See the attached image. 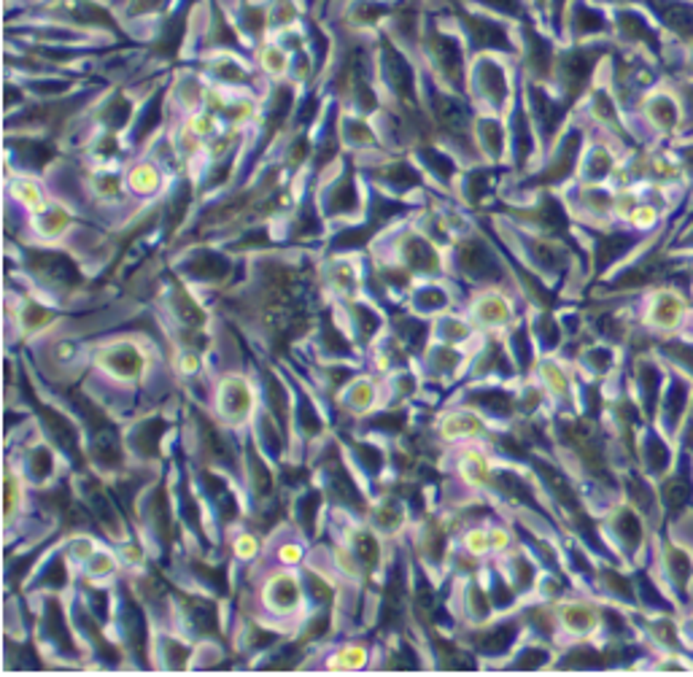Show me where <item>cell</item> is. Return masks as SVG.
Segmentation results:
<instances>
[{
  "label": "cell",
  "instance_id": "cell-1",
  "mask_svg": "<svg viewBox=\"0 0 693 677\" xmlns=\"http://www.w3.org/2000/svg\"><path fill=\"white\" fill-rule=\"evenodd\" d=\"M467 87L475 106L486 113H505L516 103V70L508 55H472L467 68Z\"/></svg>",
  "mask_w": 693,
  "mask_h": 677
},
{
  "label": "cell",
  "instance_id": "cell-2",
  "mask_svg": "<svg viewBox=\"0 0 693 677\" xmlns=\"http://www.w3.org/2000/svg\"><path fill=\"white\" fill-rule=\"evenodd\" d=\"M192 3L194 0H114V8L121 30L146 47L173 14Z\"/></svg>",
  "mask_w": 693,
  "mask_h": 677
},
{
  "label": "cell",
  "instance_id": "cell-3",
  "mask_svg": "<svg viewBox=\"0 0 693 677\" xmlns=\"http://www.w3.org/2000/svg\"><path fill=\"white\" fill-rule=\"evenodd\" d=\"M173 270L178 273V279L189 286H216L227 281V276L232 273V259L222 249L194 246L178 257Z\"/></svg>",
  "mask_w": 693,
  "mask_h": 677
},
{
  "label": "cell",
  "instance_id": "cell-4",
  "mask_svg": "<svg viewBox=\"0 0 693 677\" xmlns=\"http://www.w3.org/2000/svg\"><path fill=\"white\" fill-rule=\"evenodd\" d=\"M124 181L138 203H157L173 186V175L168 173V168L149 154H138L132 163L124 165Z\"/></svg>",
  "mask_w": 693,
  "mask_h": 677
},
{
  "label": "cell",
  "instance_id": "cell-5",
  "mask_svg": "<svg viewBox=\"0 0 693 677\" xmlns=\"http://www.w3.org/2000/svg\"><path fill=\"white\" fill-rule=\"evenodd\" d=\"M254 405H257V397H254L251 384L243 376L230 373L219 381V386H216V416L225 424H230V427L246 424L254 413Z\"/></svg>",
  "mask_w": 693,
  "mask_h": 677
},
{
  "label": "cell",
  "instance_id": "cell-6",
  "mask_svg": "<svg viewBox=\"0 0 693 677\" xmlns=\"http://www.w3.org/2000/svg\"><path fill=\"white\" fill-rule=\"evenodd\" d=\"M95 365L109 376H114L116 381H138L146 373L149 356L132 340H114L98 351Z\"/></svg>",
  "mask_w": 693,
  "mask_h": 677
},
{
  "label": "cell",
  "instance_id": "cell-7",
  "mask_svg": "<svg viewBox=\"0 0 693 677\" xmlns=\"http://www.w3.org/2000/svg\"><path fill=\"white\" fill-rule=\"evenodd\" d=\"M362 265L356 254L341 251L338 257L324 259L321 268V283L335 300H356L362 294Z\"/></svg>",
  "mask_w": 693,
  "mask_h": 677
},
{
  "label": "cell",
  "instance_id": "cell-8",
  "mask_svg": "<svg viewBox=\"0 0 693 677\" xmlns=\"http://www.w3.org/2000/svg\"><path fill=\"white\" fill-rule=\"evenodd\" d=\"M469 316L475 330H505V324L516 316L513 300L502 291V289H480L469 305Z\"/></svg>",
  "mask_w": 693,
  "mask_h": 677
},
{
  "label": "cell",
  "instance_id": "cell-9",
  "mask_svg": "<svg viewBox=\"0 0 693 677\" xmlns=\"http://www.w3.org/2000/svg\"><path fill=\"white\" fill-rule=\"evenodd\" d=\"M5 203L14 206L16 211L33 217L38 214L41 208H47L52 203V192L49 186L41 181V175H33V173H8V184H5Z\"/></svg>",
  "mask_w": 693,
  "mask_h": 677
},
{
  "label": "cell",
  "instance_id": "cell-10",
  "mask_svg": "<svg viewBox=\"0 0 693 677\" xmlns=\"http://www.w3.org/2000/svg\"><path fill=\"white\" fill-rule=\"evenodd\" d=\"M265 605L270 613H278V616H294L302 605V588L297 583V577L289 575V572H276L273 577H268L265 583Z\"/></svg>",
  "mask_w": 693,
  "mask_h": 677
},
{
  "label": "cell",
  "instance_id": "cell-11",
  "mask_svg": "<svg viewBox=\"0 0 693 677\" xmlns=\"http://www.w3.org/2000/svg\"><path fill=\"white\" fill-rule=\"evenodd\" d=\"M251 59H254V68L259 70V76H262L265 81H270V84L287 81L291 55L273 38V36H268L262 44H257V47L251 49Z\"/></svg>",
  "mask_w": 693,
  "mask_h": 677
},
{
  "label": "cell",
  "instance_id": "cell-12",
  "mask_svg": "<svg viewBox=\"0 0 693 677\" xmlns=\"http://www.w3.org/2000/svg\"><path fill=\"white\" fill-rule=\"evenodd\" d=\"M308 19V8L302 0H270L268 3V25H270V36L299 27Z\"/></svg>",
  "mask_w": 693,
  "mask_h": 677
},
{
  "label": "cell",
  "instance_id": "cell-13",
  "mask_svg": "<svg viewBox=\"0 0 693 677\" xmlns=\"http://www.w3.org/2000/svg\"><path fill=\"white\" fill-rule=\"evenodd\" d=\"M370 661V651L364 645H346L341 651H335L332 659H327V670L330 672H353V670H362L367 667Z\"/></svg>",
  "mask_w": 693,
  "mask_h": 677
},
{
  "label": "cell",
  "instance_id": "cell-14",
  "mask_svg": "<svg viewBox=\"0 0 693 677\" xmlns=\"http://www.w3.org/2000/svg\"><path fill=\"white\" fill-rule=\"evenodd\" d=\"M3 515H5V524H14V515L22 505V486H19V475L8 467L5 470V489H3Z\"/></svg>",
  "mask_w": 693,
  "mask_h": 677
},
{
  "label": "cell",
  "instance_id": "cell-15",
  "mask_svg": "<svg viewBox=\"0 0 693 677\" xmlns=\"http://www.w3.org/2000/svg\"><path fill=\"white\" fill-rule=\"evenodd\" d=\"M95 554H98V545H95L92 537H81V534H79V537H70L68 545H65L68 562H73L76 566H84Z\"/></svg>",
  "mask_w": 693,
  "mask_h": 677
},
{
  "label": "cell",
  "instance_id": "cell-16",
  "mask_svg": "<svg viewBox=\"0 0 693 677\" xmlns=\"http://www.w3.org/2000/svg\"><path fill=\"white\" fill-rule=\"evenodd\" d=\"M375 402V386L367 378H359L356 384H351L346 389V405L353 410H367Z\"/></svg>",
  "mask_w": 693,
  "mask_h": 677
},
{
  "label": "cell",
  "instance_id": "cell-17",
  "mask_svg": "<svg viewBox=\"0 0 693 677\" xmlns=\"http://www.w3.org/2000/svg\"><path fill=\"white\" fill-rule=\"evenodd\" d=\"M116 572V559L111 551H98L89 562H87V577L89 580H106Z\"/></svg>",
  "mask_w": 693,
  "mask_h": 677
},
{
  "label": "cell",
  "instance_id": "cell-18",
  "mask_svg": "<svg viewBox=\"0 0 693 677\" xmlns=\"http://www.w3.org/2000/svg\"><path fill=\"white\" fill-rule=\"evenodd\" d=\"M257 554H259V540H257L254 534H248V532H240V534L235 537V556L243 559V562H248V559H254Z\"/></svg>",
  "mask_w": 693,
  "mask_h": 677
},
{
  "label": "cell",
  "instance_id": "cell-19",
  "mask_svg": "<svg viewBox=\"0 0 693 677\" xmlns=\"http://www.w3.org/2000/svg\"><path fill=\"white\" fill-rule=\"evenodd\" d=\"M302 545L299 543H284L281 548H278V562L284 566H294L302 562Z\"/></svg>",
  "mask_w": 693,
  "mask_h": 677
},
{
  "label": "cell",
  "instance_id": "cell-20",
  "mask_svg": "<svg viewBox=\"0 0 693 677\" xmlns=\"http://www.w3.org/2000/svg\"><path fill=\"white\" fill-rule=\"evenodd\" d=\"M178 373H184V376L200 373V356H197L194 351H184V354L178 356Z\"/></svg>",
  "mask_w": 693,
  "mask_h": 677
}]
</instances>
